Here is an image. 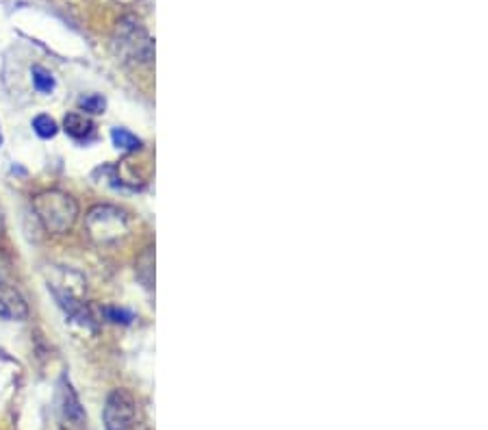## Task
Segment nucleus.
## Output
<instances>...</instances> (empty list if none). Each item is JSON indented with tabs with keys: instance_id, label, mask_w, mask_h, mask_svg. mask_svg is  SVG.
<instances>
[{
	"instance_id": "12",
	"label": "nucleus",
	"mask_w": 488,
	"mask_h": 430,
	"mask_svg": "<svg viewBox=\"0 0 488 430\" xmlns=\"http://www.w3.org/2000/svg\"><path fill=\"white\" fill-rule=\"evenodd\" d=\"M105 315H107V320L113 322V324H131V322L135 320L131 311L117 309V307H107V309H105Z\"/></svg>"
},
{
	"instance_id": "4",
	"label": "nucleus",
	"mask_w": 488,
	"mask_h": 430,
	"mask_svg": "<svg viewBox=\"0 0 488 430\" xmlns=\"http://www.w3.org/2000/svg\"><path fill=\"white\" fill-rule=\"evenodd\" d=\"M120 48L122 53H126L131 59H139V61H150L154 55V46L152 39L146 35V31L139 27V24H128L122 22L120 24Z\"/></svg>"
},
{
	"instance_id": "1",
	"label": "nucleus",
	"mask_w": 488,
	"mask_h": 430,
	"mask_svg": "<svg viewBox=\"0 0 488 430\" xmlns=\"http://www.w3.org/2000/svg\"><path fill=\"white\" fill-rule=\"evenodd\" d=\"M33 211L44 224V229L53 235L68 233L76 217H79V205L76 200L59 189L41 191L33 198Z\"/></svg>"
},
{
	"instance_id": "5",
	"label": "nucleus",
	"mask_w": 488,
	"mask_h": 430,
	"mask_svg": "<svg viewBox=\"0 0 488 430\" xmlns=\"http://www.w3.org/2000/svg\"><path fill=\"white\" fill-rule=\"evenodd\" d=\"M29 315V307L24 302L22 293L11 285L0 281V317L9 322H22Z\"/></svg>"
},
{
	"instance_id": "11",
	"label": "nucleus",
	"mask_w": 488,
	"mask_h": 430,
	"mask_svg": "<svg viewBox=\"0 0 488 430\" xmlns=\"http://www.w3.org/2000/svg\"><path fill=\"white\" fill-rule=\"evenodd\" d=\"M79 109L85 111V113H91V115H98V113H105L107 109V100L102 98L100 94H89V96H83L79 100Z\"/></svg>"
},
{
	"instance_id": "2",
	"label": "nucleus",
	"mask_w": 488,
	"mask_h": 430,
	"mask_svg": "<svg viewBox=\"0 0 488 430\" xmlns=\"http://www.w3.org/2000/svg\"><path fill=\"white\" fill-rule=\"evenodd\" d=\"M85 229L89 237L98 244L117 241L124 233H128V217L122 209L111 205H98L89 209L85 217Z\"/></svg>"
},
{
	"instance_id": "10",
	"label": "nucleus",
	"mask_w": 488,
	"mask_h": 430,
	"mask_svg": "<svg viewBox=\"0 0 488 430\" xmlns=\"http://www.w3.org/2000/svg\"><path fill=\"white\" fill-rule=\"evenodd\" d=\"M111 141L115 148L120 150H128V153H133V150H139L141 148V141L131 133V131H126V129H113L111 131Z\"/></svg>"
},
{
	"instance_id": "3",
	"label": "nucleus",
	"mask_w": 488,
	"mask_h": 430,
	"mask_svg": "<svg viewBox=\"0 0 488 430\" xmlns=\"http://www.w3.org/2000/svg\"><path fill=\"white\" fill-rule=\"evenodd\" d=\"M102 422H105V430H131L135 424L133 396L124 389L111 391L105 402V409H102Z\"/></svg>"
},
{
	"instance_id": "7",
	"label": "nucleus",
	"mask_w": 488,
	"mask_h": 430,
	"mask_svg": "<svg viewBox=\"0 0 488 430\" xmlns=\"http://www.w3.org/2000/svg\"><path fill=\"white\" fill-rule=\"evenodd\" d=\"M61 411H63V417L76 426L85 422V411L79 402V396H76V391L72 389L65 376L61 378Z\"/></svg>"
},
{
	"instance_id": "6",
	"label": "nucleus",
	"mask_w": 488,
	"mask_h": 430,
	"mask_svg": "<svg viewBox=\"0 0 488 430\" xmlns=\"http://www.w3.org/2000/svg\"><path fill=\"white\" fill-rule=\"evenodd\" d=\"M63 131L76 139V141H89L94 139V133H96V126L94 122L85 115V113H79V111H74V113H68L63 118Z\"/></svg>"
},
{
	"instance_id": "8",
	"label": "nucleus",
	"mask_w": 488,
	"mask_h": 430,
	"mask_svg": "<svg viewBox=\"0 0 488 430\" xmlns=\"http://www.w3.org/2000/svg\"><path fill=\"white\" fill-rule=\"evenodd\" d=\"M31 79H33V85H35V89H37L39 94H53L55 87H57L55 77H53V74H50L46 68H41V65H33Z\"/></svg>"
},
{
	"instance_id": "9",
	"label": "nucleus",
	"mask_w": 488,
	"mask_h": 430,
	"mask_svg": "<svg viewBox=\"0 0 488 430\" xmlns=\"http://www.w3.org/2000/svg\"><path fill=\"white\" fill-rule=\"evenodd\" d=\"M31 126H33V131L37 133V137H41V139H53L59 133V124L53 118H50V115H46V113L35 115L33 122H31Z\"/></svg>"
},
{
	"instance_id": "13",
	"label": "nucleus",
	"mask_w": 488,
	"mask_h": 430,
	"mask_svg": "<svg viewBox=\"0 0 488 430\" xmlns=\"http://www.w3.org/2000/svg\"><path fill=\"white\" fill-rule=\"evenodd\" d=\"M3 141H5V137H3V131H0V146H3Z\"/></svg>"
}]
</instances>
